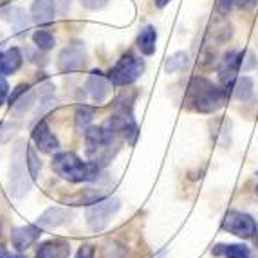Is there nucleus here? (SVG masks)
<instances>
[{"mask_svg":"<svg viewBox=\"0 0 258 258\" xmlns=\"http://www.w3.org/2000/svg\"><path fill=\"white\" fill-rule=\"evenodd\" d=\"M121 136L110 123H105L101 126H89L85 130V143H87V157L96 163L98 166H103L114 157L112 147L117 148L116 138Z\"/></svg>","mask_w":258,"mask_h":258,"instance_id":"obj_1","label":"nucleus"},{"mask_svg":"<svg viewBox=\"0 0 258 258\" xmlns=\"http://www.w3.org/2000/svg\"><path fill=\"white\" fill-rule=\"evenodd\" d=\"M54 170L61 179L69 182H87L96 181L99 175V166L92 161H82L78 155L71 152H61L52 157L51 163Z\"/></svg>","mask_w":258,"mask_h":258,"instance_id":"obj_2","label":"nucleus"},{"mask_svg":"<svg viewBox=\"0 0 258 258\" xmlns=\"http://www.w3.org/2000/svg\"><path fill=\"white\" fill-rule=\"evenodd\" d=\"M228 92L219 89L206 78H194L188 87V101L197 112L211 114L219 110L226 101Z\"/></svg>","mask_w":258,"mask_h":258,"instance_id":"obj_3","label":"nucleus"},{"mask_svg":"<svg viewBox=\"0 0 258 258\" xmlns=\"http://www.w3.org/2000/svg\"><path fill=\"white\" fill-rule=\"evenodd\" d=\"M31 175L29 166H27V148L26 143L18 141L11 152V166H9V194L15 199H22L29 194L31 189Z\"/></svg>","mask_w":258,"mask_h":258,"instance_id":"obj_4","label":"nucleus"},{"mask_svg":"<svg viewBox=\"0 0 258 258\" xmlns=\"http://www.w3.org/2000/svg\"><path fill=\"white\" fill-rule=\"evenodd\" d=\"M143 73H145V61L128 52V54L121 56L117 63L112 67L108 80L112 85H128V83L136 82Z\"/></svg>","mask_w":258,"mask_h":258,"instance_id":"obj_5","label":"nucleus"},{"mask_svg":"<svg viewBox=\"0 0 258 258\" xmlns=\"http://www.w3.org/2000/svg\"><path fill=\"white\" fill-rule=\"evenodd\" d=\"M121 208V201L117 197L103 199L99 203H94L87 208V224L92 231H101L107 228V224L112 220Z\"/></svg>","mask_w":258,"mask_h":258,"instance_id":"obj_6","label":"nucleus"},{"mask_svg":"<svg viewBox=\"0 0 258 258\" xmlns=\"http://www.w3.org/2000/svg\"><path fill=\"white\" fill-rule=\"evenodd\" d=\"M222 229L228 233H233L240 238H251L254 237L258 226L256 220L247 213L242 211H228L222 220Z\"/></svg>","mask_w":258,"mask_h":258,"instance_id":"obj_7","label":"nucleus"},{"mask_svg":"<svg viewBox=\"0 0 258 258\" xmlns=\"http://www.w3.org/2000/svg\"><path fill=\"white\" fill-rule=\"evenodd\" d=\"M244 61V54L238 51H231L226 54V58L222 60V65L219 69V78L224 85V91H233V87L237 83V74L242 67Z\"/></svg>","mask_w":258,"mask_h":258,"instance_id":"obj_8","label":"nucleus"},{"mask_svg":"<svg viewBox=\"0 0 258 258\" xmlns=\"http://www.w3.org/2000/svg\"><path fill=\"white\" fill-rule=\"evenodd\" d=\"M33 141L45 154H52V152H56L58 147H60V143H58L56 136L51 132V128H49V125L45 121H38L36 126L33 128Z\"/></svg>","mask_w":258,"mask_h":258,"instance_id":"obj_9","label":"nucleus"},{"mask_svg":"<svg viewBox=\"0 0 258 258\" xmlns=\"http://www.w3.org/2000/svg\"><path fill=\"white\" fill-rule=\"evenodd\" d=\"M85 89L89 91V94L96 103H103L110 94V80H107L99 71H94L87 80Z\"/></svg>","mask_w":258,"mask_h":258,"instance_id":"obj_10","label":"nucleus"},{"mask_svg":"<svg viewBox=\"0 0 258 258\" xmlns=\"http://www.w3.org/2000/svg\"><path fill=\"white\" fill-rule=\"evenodd\" d=\"M83 58H85V51H83L82 43H74L63 49L58 58V67L60 71L67 73V71H76L83 65Z\"/></svg>","mask_w":258,"mask_h":258,"instance_id":"obj_11","label":"nucleus"},{"mask_svg":"<svg viewBox=\"0 0 258 258\" xmlns=\"http://www.w3.org/2000/svg\"><path fill=\"white\" fill-rule=\"evenodd\" d=\"M42 231H40V226H22V228H17L11 235V242L17 247L18 251L27 249L31 244H35L40 238Z\"/></svg>","mask_w":258,"mask_h":258,"instance_id":"obj_12","label":"nucleus"},{"mask_svg":"<svg viewBox=\"0 0 258 258\" xmlns=\"http://www.w3.org/2000/svg\"><path fill=\"white\" fill-rule=\"evenodd\" d=\"M71 254V244L63 238L49 240L40 245L36 258H69Z\"/></svg>","mask_w":258,"mask_h":258,"instance_id":"obj_13","label":"nucleus"},{"mask_svg":"<svg viewBox=\"0 0 258 258\" xmlns=\"http://www.w3.org/2000/svg\"><path fill=\"white\" fill-rule=\"evenodd\" d=\"M71 217L69 210H65V208H49L47 211H43L42 215L38 217V222H36V226H40V228H58V226H61L63 222H67Z\"/></svg>","mask_w":258,"mask_h":258,"instance_id":"obj_14","label":"nucleus"},{"mask_svg":"<svg viewBox=\"0 0 258 258\" xmlns=\"http://www.w3.org/2000/svg\"><path fill=\"white\" fill-rule=\"evenodd\" d=\"M22 54L18 49H9V51L0 52V76H8L20 69Z\"/></svg>","mask_w":258,"mask_h":258,"instance_id":"obj_15","label":"nucleus"},{"mask_svg":"<svg viewBox=\"0 0 258 258\" xmlns=\"http://www.w3.org/2000/svg\"><path fill=\"white\" fill-rule=\"evenodd\" d=\"M54 0H36L31 8V13L36 22L45 24V22H51L54 18Z\"/></svg>","mask_w":258,"mask_h":258,"instance_id":"obj_16","label":"nucleus"},{"mask_svg":"<svg viewBox=\"0 0 258 258\" xmlns=\"http://www.w3.org/2000/svg\"><path fill=\"white\" fill-rule=\"evenodd\" d=\"M155 42H157V33H155V27L147 26L143 27L141 33L138 36V47L143 54H154L155 52Z\"/></svg>","mask_w":258,"mask_h":258,"instance_id":"obj_17","label":"nucleus"},{"mask_svg":"<svg viewBox=\"0 0 258 258\" xmlns=\"http://www.w3.org/2000/svg\"><path fill=\"white\" fill-rule=\"evenodd\" d=\"M222 253L226 258H253V253L247 245L244 244H229V245H219L215 249V254Z\"/></svg>","mask_w":258,"mask_h":258,"instance_id":"obj_18","label":"nucleus"},{"mask_svg":"<svg viewBox=\"0 0 258 258\" xmlns=\"http://www.w3.org/2000/svg\"><path fill=\"white\" fill-rule=\"evenodd\" d=\"M235 96H237V99H240V101H247V99L253 98V80L247 76L240 78V80H237V85H235Z\"/></svg>","mask_w":258,"mask_h":258,"instance_id":"obj_19","label":"nucleus"},{"mask_svg":"<svg viewBox=\"0 0 258 258\" xmlns=\"http://www.w3.org/2000/svg\"><path fill=\"white\" fill-rule=\"evenodd\" d=\"M92 117H94V108L87 107V105L80 107L76 110V128L80 130V132H85V130L89 128V125H91Z\"/></svg>","mask_w":258,"mask_h":258,"instance_id":"obj_20","label":"nucleus"},{"mask_svg":"<svg viewBox=\"0 0 258 258\" xmlns=\"http://www.w3.org/2000/svg\"><path fill=\"white\" fill-rule=\"evenodd\" d=\"M188 67V54L186 52H175L172 58H168L166 61V71L168 73H175V71H182Z\"/></svg>","mask_w":258,"mask_h":258,"instance_id":"obj_21","label":"nucleus"},{"mask_svg":"<svg viewBox=\"0 0 258 258\" xmlns=\"http://www.w3.org/2000/svg\"><path fill=\"white\" fill-rule=\"evenodd\" d=\"M33 42H35L36 47L42 49V51H49V49L54 45V36H52L49 31L42 29V31H36L35 35H33Z\"/></svg>","mask_w":258,"mask_h":258,"instance_id":"obj_22","label":"nucleus"},{"mask_svg":"<svg viewBox=\"0 0 258 258\" xmlns=\"http://www.w3.org/2000/svg\"><path fill=\"white\" fill-rule=\"evenodd\" d=\"M238 6L240 9H251L256 6V0H219V8L220 11H229L231 9V6Z\"/></svg>","mask_w":258,"mask_h":258,"instance_id":"obj_23","label":"nucleus"},{"mask_svg":"<svg viewBox=\"0 0 258 258\" xmlns=\"http://www.w3.org/2000/svg\"><path fill=\"white\" fill-rule=\"evenodd\" d=\"M27 166H29L31 177L35 179V177L38 175L40 168H42V163L38 161V157H36V152L33 150V148H27Z\"/></svg>","mask_w":258,"mask_h":258,"instance_id":"obj_24","label":"nucleus"},{"mask_svg":"<svg viewBox=\"0 0 258 258\" xmlns=\"http://www.w3.org/2000/svg\"><path fill=\"white\" fill-rule=\"evenodd\" d=\"M76 258H94V249H92L91 245H83L82 249L78 251Z\"/></svg>","mask_w":258,"mask_h":258,"instance_id":"obj_25","label":"nucleus"},{"mask_svg":"<svg viewBox=\"0 0 258 258\" xmlns=\"http://www.w3.org/2000/svg\"><path fill=\"white\" fill-rule=\"evenodd\" d=\"M8 91H9L8 82H6L4 78L0 76V105L4 103V101H6V98H8Z\"/></svg>","mask_w":258,"mask_h":258,"instance_id":"obj_26","label":"nucleus"},{"mask_svg":"<svg viewBox=\"0 0 258 258\" xmlns=\"http://www.w3.org/2000/svg\"><path fill=\"white\" fill-rule=\"evenodd\" d=\"M105 2H107V0H83V6L89 9H99V8H103Z\"/></svg>","mask_w":258,"mask_h":258,"instance_id":"obj_27","label":"nucleus"},{"mask_svg":"<svg viewBox=\"0 0 258 258\" xmlns=\"http://www.w3.org/2000/svg\"><path fill=\"white\" fill-rule=\"evenodd\" d=\"M0 258H26L24 254H17V253H9L8 249L0 247Z\"/></svg>","mask_w":258,"mask_h":258,"instance_id":"obj_28","label":"nucleus"},{"mask_svg":"<svg viewBox=\"0 0 258 258\" xmlns=\"http://www.w3.org/2000/svg\"><path fill=\"white\" fill-rule=\"evenodd\" d=\"M168 2H170V0H155V6H157V8H164Z\"/></svg>","mask_w":258,"mask_h":258,"instance_id":"obj_29","label":"nucleus"},{"mask_svg":"<svg viewBox=\"0 0 258 258\" xmlns=\"http://www.w3.org/2000/svg\"><path fill=\"white\" fill-rule=\"evenodd\" d=\"M254 191H256V195H258V186H256V189H254Z\"/></svg>","mask_w":258,"mask_h":258,"instance_id":"obj_30","label":"nucleus"}]
</instances>
